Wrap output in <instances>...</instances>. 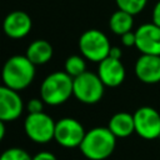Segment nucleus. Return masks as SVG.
Wrapping results in <instances>:
<instances>
[{"mask_svg":"<svg viewBox=\"0 0 160 160\" xmlns=\"http://www.w3.org/2000/svg\"><path fill=\"white\" fill-rule=\"evenodd\" d=\"M35 66L36 65L32 64L26 55L10 56L2 65V84L16 91L26 89L35 79Z\"/></svg>","mask_w":160,"mask_h":160,"instance_id":"nucleus-1","label":"nucleus"},{"mask_svg":"<svg viewBox=\"0 0 160 160\" xmlns=\"http://www.w3.org/2000/svg\"><path fill=\"white\" fill-rule=\"evenodd\" d=\"M116 136L109 128L96 126L86 131L79 149L88 160H105L114 152Z\"/></svg>","mask_w":160,"mask_h":160,"instance_id":"nucleus-2","label":"nucleus"},{"mask_svg":"<svg viewBox=\"0 0 160 160\" xmlns=\"http://www.w3.org/2000/svg\"><path fill=\"white\" fill-rule=\"evenodd\" d=\"M72 96V78L65 71L49 74L40 85V98L46 105L58 106Z\"/></svg>","mask_w":160,"mask_h":160,"instance_id":"nucleus-3","label":"nucleus"},{"mask_svg":"<svg viewBox=\"0 0 160 160\" xmlns=\"http://www.w3.org/2000/svg\"><path fill=\"white\" fill-rule=\"evenodd\" d=\"M105 91V85L99 75L91 71H85L72 79V96L82 104L92 105L99 102Z\"/></svg>","mask_w":160,"mask_h":160,"instance_id":"nucleus-4","label":"nucleus"},{"mask_svg":"<svg viewBox=\"0 0 160 160\" xmlns=\"http://www.w3.org/2000/svg\"><path fill=\"white\" fill-rule=\"evenodd\" d=\"M79 49L86 60L99 64L109 56L111 45L108 36L102 31L98 29H89L80 35Z\"/></svg>","mask_w":160,"mask_h":160,"instance_id":"nucleus-5","label":"nucleus"},{"mask_svg":"<svg viewBox=\"0 0 160 160\" xmlns=\"http://www.w3.org/2000/svg\"><path fill=\"white\" fill-rule=\"evenodd\" d=\"M55 124L56 121L44 111L28 114L24 120V131L31 141L36 144H46L54 140Z\"/></svg>","mask_w":160,"mask_h":160,"instance_id":"nucleus-6","label":"nucleus"},{"mask_svg":"<svg viewBox=\"0 0 160 160\" xmlns=\"http://www.w3.org/2000/svg\"><path fill=\"white\" fill-rule=\"evenodd\" d=\"M86 131L82 124L74 118H62L55 124L54 140L65 149L79 148Z\"/></svg>","mask_w":160,"mask_h":160,"instance_id":"nucleus-7","label":"nucleus"},{"mask_svg":"<svg viewBox=\"0 0 160 160\" xmlns=\"http://www.w3.org/2000/svg\"><path fill=\"white\" fill-rule=\"evenodd\" d=\"M135 132L145 140L160 138V114L151 106H141L134 114Z\"/></svg>","mask_w":160,"mask_h":160,"instance_id":"nucleus-8","label":"nucleus"},{"mask_svg":"<svg viewBox=\"0 0 160 160\" xmlns=\"http://www.w3.org/2000/svg\"><path fill=\"white\" fill-rule=\"evenodd\" d=\"M135 48L145 55H160V26L148 22L135 30Z\"/></svg>","mask_w":160,"mask_h":160,"instance_id":"nucleus-9","label":"nucleus"},{"mask_svg":"<svg viewBox=\"0 0 160 160\" xmlns=\"http://www.w3.org/2000/svg\"><path fill=\"white\" fill-rule=\"evenodd\" d=\"M24 101L19 91L0 85V120L4 122L14 121L20 118L24 111Z\"/></svg>","mask_w":160,"mask_h":160,"instance_id":"nucleus-10","label":"nucleus"},{"mask_svg":"<svg viewBox=\"0 0 160 160\" xmlns=\"http://www.w3.org/2000/svg\"><path fill=\"white\" fill-rule=\"evenodd\" d=\"M32 28V20L30 15L22 10H14L9 12L2 21V30L10 39L25 38Z\"/></svg>","mask_w":160,"mask_h":160,"instance_id":"nucleus-11","label":"nucleus"},{"mask_svg":"<svg viewBox=\"0 0 160 160\" xmlns=\"http://www.w3.org/2000/svg\"><path fill=\"white\" fill-rule=\"evenodd\" d=\"M96 74L99 75L102 84L108 88H116L121 85L126 76V71L121 60L110 56L99 62Z\"/></svg>","mask_w":160,"mask_h":160,"instance_id":"nucleus-12","label":"nucleus"},{"mask_svg":"<svg viewBox=\"0 0 160 160\" xmlns=\"http://www.w3.org/2000/svg\"><path fill=\"white\" fill-rule=\"evenodd\" d=\"M136 78L144 84L160 82V55H145L138 58L135 66Z\"/></svg>","mask_w":160,"mask_h":160,"instance_id":"nucleus-13","label":"nucleus"},{"mask_svg":"<svg viewBox=\"0 0 160 160\" xmlns=\"http://www.w3.org/2000/svg\"><path fill=\"white\" fill-rule=\"evenodd\" d=\"M109 130L118 138H128L132 132H135V122H134V115L130 112L120 111L114 114L108 124Z\"/></svg>","mask_w":160,"mask_h":160,"instance_id":"nucleus-14","label":"nucleus"},{"mask_svg":"<svg viewBox=\"0 0 160 160\" xmlns=\"http://www.w3.org/2000/svg\"><path fill=\"white\" fill-rule=\"evenodd\" d=\"M52 54L54 50L51 44L44 39H36L31 41L26 48V52H25L28 59L35 65H44L49 62L52 58Z\"/></svg>","mask_w":160,"mask_h":160,"instance_id":"nucleus-15","label":"nucleus"},{"mask_svg":"<svg viewBox=\"0 0 160 160\" xmlns=\"http://www.w3.org/2000/svg\"><path fill=\"white\" fill-rule=\"evenodd\" d=\"M131 14L122 11V10H116L115 12L111 14L110 19H109V28L110 30L116 34V35H124L129 31L132 30L134 26V20H132Z\"/></svg>","mask_w":160,"mask_h":160,"instance_id":"nucleus-16","label":"nucleus"},{"mask_svg":"<svg viewBox=\"0 0 160 160\" xmlns=\"http://www.w3.org/2000/svg\"><path fill=\"white\" fill-rule=\"evenodd\" d=\"M86 59L82 55H71L65 60L64 71L72 79L86 71Z\"/></svg>","mask_w":160,"mask_h":160,"instance_id":"nucleus-17","label":"nucleus"},{"mask_svg":"<svg viewBox=\"0 0 160 160\" xmlns=\"http://www.w3.org/2000/svg\"><path fill=\"white\" fill-rule=\"evenodd\" d=\"M115 2L119 10L126 11L131 15H136L145 9L148 0H115Z\"/></svg>","mask_w":160,"mask_h":160,"instance_id":"nucleus-18","label":"nucleus"},{"mask_svg":"<svg viewBox=\"0 0 160 160\" xmlns=\"http://www.w3.org/2000/svg\"><path fill=\"white\" fill-rule=\"evenodd\" d=\"M0 160H32V156L21 148H9L1 152Z\"/></svg>","mask_w":160,"mask_h":160,"instance_id":"nucleus-19","label":"nucleus"},{"mask_svg":"<svg viewBox=\"0 0 160 160\" xmlns=\"http://www.w3.org/2000/svg\"><path fill=\"white\" fill-rule=\"evenodd\" d=\"M44 105H45V102L42 101L41 98H32L26 102L25 108L29 114H36V112L44 111Z\"/></svg>","mask_w":160,"mask_h":160,"instance_id":"nucleus-20","label":"nucleus"},{"mask_svg":"<svg viewBox=\"0 0 160 160\" xmlns=\"http://www.w3.org/2000/svg\"><path fill=\"white\" fill-rule=\"evenodd\" d=\"M135 41H136V38H135V32L131 30L124 35H121V44L126 48H130V46H135Z\"/></svg>","mask_w":160,"mask_h":160,"instance_id":"nucleus-21","label":"nucleus"},{"mask_svg":"<svg viewBox=\"0 0 160 160\" xmlns=\"http://www.w3.org/2000/svg\"><path fill=\"white\" fill-rule=\"evenodd\" d=\"M32 160H58L56 156L50 151H39L32 155Z\"/></svg>","mask_w":160,"mask_h":160,"instance_id":"nucleus-22","label":"nucleus"},{"mask_svg":"<svg viewBox=\"0 0 160 160\" xmlns=\"http://www.w3.org/2000/svg\"><path fill=\"white\" fill-rule=\"evenodd\" d=\"M151 22L160 26V0L155 4L152 12H151Z\"/></svg>","mask_w":160,"mask_h":160,"instance_id":"nucleus-23","label":"nucleus"},{"mask_svg":"<svg viewBox=\"0 0 160 160\" xmlns=\"http://www.w3.org/2000/svg\"><path fill=\"white\" fill-rule=\"evenodd\" d=\"M109 56L120 60L121 56H122V51H121V49L118 48V46H111V49H110V51H109Z\"/></svg>","mask_w":160,"mask_h":160,"instance_id":"nucleus-24","label":"nucleus"},{"mask_svg":"<svg viewBox=\"0 0 160 160\" xmlns=\"http://www.w3.org/2000/svg\"><path fill=\"white\" fill-rule=\"evenodd\" d=\"M5 134H6V128H5V122L0 120V142L2 141V139L5 138Z\"/></svg>","mask_w":160,"mask_h":160,"instance_id":"nucleus-25","label":"nucleus"}]
</instances>
